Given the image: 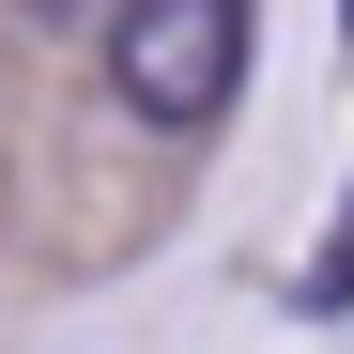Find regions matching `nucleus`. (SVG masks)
Segmentation results:
<instances>
[{"mask_svg":"<svg viewBox=\"0 0 354 354\" xmlns=\"http://www.w3.org/2000/svg\"><path fill=\"white\" fill-rule=\"evenodd\" d=\"M31 16H124V0H31Z\"/></svg>","mask_w":354,"mask_h":354,"instance_id":"nucleus-3","label":"nucleus"},{"mask_svg":"<svg viewBox=\"0 0 354 354\" xmlns=\"http://www.w3.org/2000/svg\"><path fill=\"white\" fill-rule=\"evenodd\" d=\"M247 46H262L247 0H124L108 16V93L154 139H216L231 93H247Z\"/></svg>","mask_w":354,"mask_h":354,"instance_id":"nucleus-1","label":"nucleus"},{"mask_svg":"<svg viewBox=\"0 0 354 354\" xmlns=\"http://www.w3.org/2000/svg\"><path fill=\"white\" fill-rule=\"evenodd\" d=\"M308 308H354V201H339V247L308 262Z\"/></svg>","mask_w":354,"mask_h":354,"instance_id":"nucleus-2","label":"nucleus"}]
</instances>
